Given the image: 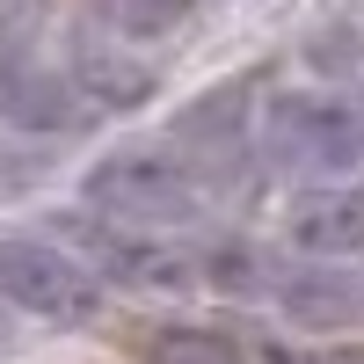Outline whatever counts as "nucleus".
<instances>
[{
  "label": "nucleus",
  "instance_id": "39448f33",
  "mask_svg": "<svg viewBox=\"0 0 364 364\" xmlns=\"http://www.w3.org/2000/svg\"><path fill=\"white\" fill-rule=\"evenodd\" d=\"M0 117H15L29 132H66L80 124V87L22 51H0Z\"/></svg>",
  "mask_w": 364,
  "mask_h": 364
},
{
  "label": "nucleus",
  "instance_id": "f257e3e1",
  "mask_svg": "<svg viewBox=\"0 0 364 364\" xmlns=\"http://www.w3.org/2000/svg\"><path fill=\"white\" fill-rule=\"evenodd\" d=\"M80 197L117 226H139V233H168V226H190L211 211V182L197 161L161 154V146H124L87 168Z\"/></svg>",
  "mask_w": 364,
  "mask_h": 364
},
{
  "label": "nucleus",
  "instance_id": "6e6552de",
  "mask_svg": "<svg viewBox=\"0 0 364 364\" xmlns=\"http://www.w3.org/2000/svg\"><path fill=\"white\" fill-rule=\"evenodd\" d=\"M80 95L87 102H139L146 87H154V66H139V58H124V51H109V44H80Z\"/></svg>",
  "mask_w": 364,
  "mask_h": 364
},
{
  "label": "nucleus",
  "instance_id": "9b49d317",
  "mask_svg": "<svg viewBox=\"0 0 364 364\" xmlns=\"http://www.w3.org/2000/svg\"><path fill=\"white\" fill-rule=\"evenodd\" d=\"M269 364H364V350H306V357H269Z\"/></svg>",
  "mask_w": 364,
  "mask_h": 364
},
{
  "label": "nucleus",
  "instance_id": "20e7f679",
  "mask_svg": "<svg viewBox=\"0 0 364 364\" xmlns=\"http://www.w3.org/2000/svg\"><path fill=\"white\" fill-rule=\"evenodd\" d=\"M284 233L306 262H364V197L350 182H328V190L291 204Z\"/></svg>",
  "mask_w": 364,
  "mask_h": 364
},
{
  "label": "nucleus",
  "instance_id": "9d476101",
  "mask_svg": "<svg viewBox=\"0 0 364 364\" xmlns=\"http://www.w3.org/2000/svg\"><path fill=\"white\" fill-rule=\"evenodd\" d=\"M146 364H240V350L211 328H168V336L146 350Z\"/></svg>",
  "mask_w": 364,
  "mask_h": 364
},
{
  "label": "nucleus",
  "instance_id": "7ed1b4c3",
  "mask_svg": "<svg viewBox=\"0 0 364 364\" xmlns=\"http://www.w3.org/2000/svg\"><path fill=\"white\" fill-rule=\"evenodd\" d=\"M0 299L22 306V314H37V321L80 328V321H95V306H102V277L80 255L51 248V240L0 233Z\"/></svg>",
  "mask_w": 364,
  "mask_h": 364
},
{
  "label": "nucleus",
  "instance_id": "1a4fd4ad",
  "mask_svg": "<svg viewBox=\"0 0 364 364\" xmlns=\"http://www.w3.org/2000/svg\"><path fill=\"white\" fill-rule=\"evenodd\" d=\"M182 15H190V0H102V22L117 37H168V29H182Z\"/></svg>",
  "mask_w": 364,
  "mask_h": 364
},
{
  "label": "nucleus",
  "instance_id": "0eeeda50",
  "mask_svg": "<svg viewBox=\"0 0 364 364\" xmlns=\"http://www.w3.org/2000/svg\"><path fill=\"white\" fill-rule=\"evenodd\" d=\"M95 240V255L102 269H117L124 284H154V291H182V284H197V255H182V248H154V240H132V233H87Z\"/></svg>",
  "mask_w": 364,
  "mask_h": 364
},
{
  "label": "nucleus",
  "instance_id": "f8f14e48",
  "mask_svg": "<svg viewBox=\"0 0 364 364\" xmlns=\"http://www.w3.org/2000/svg\"><path fill=\"white\" fill-rule=\"evenodd\" d=\"M8 350H15V321L0 314V357H8Z\"/></svg>",
  "mask_w": 364,
  "mask_h": 364
},
{
  "label": "nucleus",
  "instance_id": "f03ea898",
  "mask_svg": "<svg viewBox=\"0 0 364 364\" xmlns=\"http://www.w3.org/2000/svg\"><path fill=\"white\" fill-rule=\"evenodd\" d=\"M262 154L291 182H350L364 168V109L336 95H277L262 109Z\"/></svg>",
  "mask_w": 364,
  "mask_h": 364
},
{
  "label": "nucleus",
  "instance_id": "423d86ee",
  "mask_svg": "<svg viewBox=\"0 0 364 364\" xmlns=\"http://www.w3.org/2000/svg\"><path fill=\"white\" fill-rule=\"evenodd\" d=\"M277 299L306 328H364V262H306L284 277Z\"/></svg>",
  "mask_w": 364,
  "mask_h": 364
}]
</instances>
